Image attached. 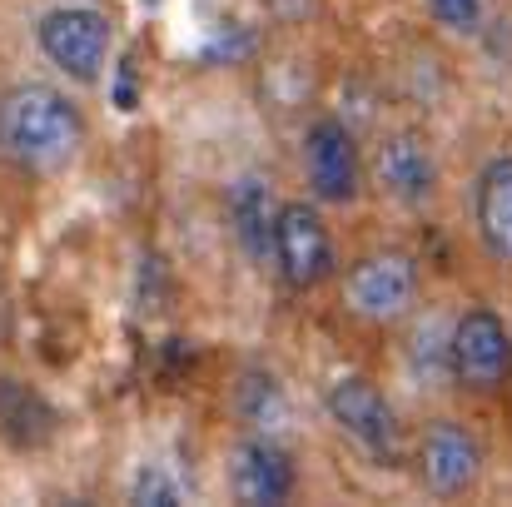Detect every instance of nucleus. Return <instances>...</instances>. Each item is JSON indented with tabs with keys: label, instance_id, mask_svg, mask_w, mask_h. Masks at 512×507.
<instances>
[{
	"label": "nucleus",
	"instance_id": "f257e3e1",
	"mask_svg": "<svg viewBox=\"0 0 512 507\" xmlns=\"http://www.w3.org/2000/svg\"><path fill=\"white\" fill-rule=\"evenodd\" d=\"M90 145V115L75 100V85L55 80H10L0 85V160L30 179L65 174Z\"/></svg>",
	"mask_w": 512,
	"mask_h": 507
},
{
	"label": "nucleus",
	"instance_id": "dca6fc26",
	"mask_svg": "<svg viewBox=\"0 0 512 507\" xmlns=\"http://www.w3.org/2000/svg\"><path fill=\"white\" fill-rule=\"evenodd\" d=\"M423 10L433 25H443L448 35H463V40L483 35V20H488V0H423Z\"/></svg>",
	"mask_w": 512,
	"mask_h": 507
},
{
	"label": "nucleus",
	"instance_id": "423d86ee",
	"mask_svg": "<svg viewBox=\"0 0 512 507\" xmlns=\"http://www.w3.org/2000/svg\"><path fill=\"white\" fill-rule=\"evenodd\" d=\"M289 294H314L339 274V244L319 209V199H284L274 224V264Z\"/></svg>",
	"mask_w": 512,
	"mask_h": 507
},
{
	"label": "nucleus",
	"instance_id": "f8f14e48",
	"mask_svg": "<svg viewBox=\"0 0 512 507\" xmlns=\"http://www.w3.org/2000/svg\"><path fill=\"white\" fill-rule=\"evenodd\" d=\"M60 438V408L25 373L0 368V443L10 453H45Z\"/></svg>",
	"mask_w": 512,
	"mask_h": 507
},
{
	"label": "nucleus",
	"instance_id": "1a4fd4ad",
	"mask_svg": "<svg viewBox=\"0 0 512 507\" xmlns=\"http://www.w3.org/2000/svg\"><path fill=\"white\" fill-rule=\"evenodd\" d=\"M483 438L463 423V418H433L418 433L413 448V473L433 498H468L483 483Z\"/></svg>",
	"mask_w": 512,
	"mask_h": 507
},
{
	"label": "nucleus",
	"instance_id": "f3484780",
	"mask_svg": "<svg viewBox=\"0 0 512 507\" xmlns=\"http://www.w3.org/2000/svg\"><path fill=\"white\" fill-rule=\"evenodd\" d=\"M135 5H140V10H145V15H155V10H165V5H170V0H135Z\"/></svg>",
	"mask_w": 512,
	"mask_h": 507
},
{
	"label": "nucleus",
	"instance_id": "2eb2a0df",
	"mask_svg": "<svg viewBox=\"0 0 512 507\" xmlns=\"http://www.w3.org/2000/svg\"><path fill=\"white\" fill-rule=\"evenodd\" d=\"M125 498L140 507H179L184 503V483L165 458H145V463H135V473L125 483Z\"/></svg>",
	"mask_w": 512,
	"mask_h": 507
},
{
	"label": "nucleus",
	"instance_id": "39448f33",
	"mask_svg": "<svg viewBox=\"0 0 512 507\" xmlns=\"http://www.w3.org/2000/svg\"><path fill=\"white\" fill-rule=\"evenodd\" d=\"M448 383L473 398L512 388V324L493 304H468L448 324Z\"/></svg>",
	"mask_w": 512,
	"mask_h": 507
},
{
	"label": "nucleus",
	"instance_id": "ddd939ff",
	"mask_svg": "<svg viewBox=\"0 0 512 507\" xmlns=\"http://www.w3.org/2000/svg\"><path fill=\"white\" fill-rule=\"evenodd\" d=\"M473 234L493 264L512 269V150L483 160L473 179Z\"/></svg>",
	"mask_w": 512,
	"mask_h": 507
},
{
	"label": "nucleus",
	"instance_id": "0eeeda50",
	"mask_svg": "<svg viewBox=\"0 0 512 507\" xmlns=\"http://www.w3.org/2000/svg\"><path fill=\"white\" fill-rule=\"evenodd\" d=\"M368 179L398 209H428L438 199V184H443V165H438L428 130H418V125L383 130V140L373 145V160H368Z\"/></svg>",
	"mask_w": 512,
	"mask_h": 507
},
{
	"label": "nucleus",
	"instance_id": "9b49d317",
	"mask_svg": "<svg viewBox=\"0 0 512 507\" xmlns=\"http://www.w3.org/2000/svg\"><path fill=\"white\" fill-rule=\"evenodd\" d=\"M279 194L274 184L259 174V169H244L229 179L224 189V219H229V234L239 244V254L259 269L274 264V224H279Z\"/></svg>",
	"mask_w": 512,
	"mask_h": 507
},
{
	"label": "nucleus",
	"instance_id": "6e6552de",
	"mask_svg": "<svg viewBox=\"0 0 512 507\" xmlns=\"http://www.w3.org/2000/svg\"><path fill=\"white\" fill-rule=\"evenodd\" d=\"M304 179L319 204H353L368 184L358 130L343 115H314L304 125Z\"/></svg>",
	"mask_w": 512,
	"mask_h": 507
},
{
	"label": "nucleus",
	"instance_id": "20e7f679",
	"mask_svg": "<svg viewBox=\"0 0 512 507\" xmlns=\"http://www.w3.org/2000/svg\"><path fill=\"white\" fill-rule=\"evenodd\" d=\"M324 413L339 428L348 448H358L373 468H398L403 463V418L393 398L368 378V373H339L324 388Z\"/></svg>",
	"mask_w": 512,
	"mask_h": 507
},
{
	"label": "nucleus",
	"instance_id": "f03ea898",
	"mask_svg": "<svg viewBox=\"0 0 512 507\" xmlns=\"http://www.w3.org/2000/svg\"><path fill=\"white\" fill-rule=\"evenodd\" d=\"M35 55L75 90H90L110 75L115 20L100 0H55L30 20Z\"/></svg>",
	"mask_w": 512,
	"mask_h": 507
},
{
	"label": "nucleus",
	"instance_id": "7ed1b4c3",
	"mask_svg": "<svg viewBox=\"0 0 512 507\" xmlns=\"http://www.w3.org/2000/svg\"><path fill=\"white\" fill-rule=\"evenodd\" d=\"M423 274L408 249H368L339 274L343 314L373 329H393L418 309Z\"/></svg>",
	"mask_w": 512,
	"mask_h": 507
},
{
	"label": "nucleus",
	"instance_id": "9d476101",
	"mask_svg": "<svg viewBox=\"0 0 512 507\" xmlns=\"http://www.w3.org/2000/svg\"><path fill=\"white\" fill-rule=\"evenodd\" d=\"M229 498L244 507H279L299 493V463L279 433H244L224 463Z\"/></svg>",
	"mask_w": 512,
	"mask_h": 507
},
{
	"label": "nucleus",
	"instance_id": "4468645a",
	"mask_svg": "<svg viewBox=\"0 0 512 507\" xmlns=\"http://www.w3.org/2000/svg\"><path fill=\"white\" fill-rule=\"evenodd\" d=\"M234 408H239V418H244L249 433H279V438H284V423L294 418L289 388H284V378L269 373V368H249V373L239 378Z\"/></svg>",
	"mask_w": 512,
	"mask_h": 507
}]
</instances>
